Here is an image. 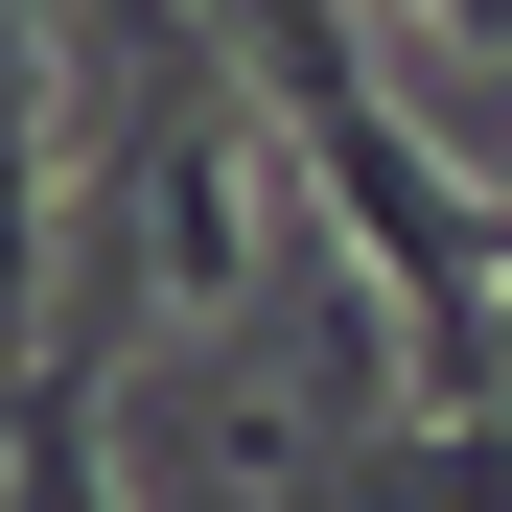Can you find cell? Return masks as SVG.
Instances as JSON below:
<instances>
[{"mask_svg": "<svg viewBox=\"0 0 512 512\" xmlns=\"http://www.w3.org/2000/svg\"><path fill=\"white\" fill-rule=\"evenodd\" d=\"M489 350H512V256H489Z\"/></svg>", "mask_w": 512, "mask_h": 512, "instance_id": "cell-3", "label": "cell"}, {"mask_svg": "<svg viewBox=\"0 0 512 512\" xmlns=\"http://www.w3.org/2000/svg\"><path fill=\"white\" fill-rule=\"evenodd\" d=\"M0 512H117V466H94V326L0 350Z\"/></svg>", "mask_w": 512, "mask_h": 512, "instance_id": "cell-1", "label": "cell"}, {"mask_svg": "<svg viewBox=\"0 0 512 512\" xmlns=\"http://www.w3.org/2000/svg\"><path fill=\"white\" fill-rule=\"evenodd\" d=\"M419 24H443V47H512V0H419Z\"/></svg>", "mask_w": 512, "mask_h": 512, "instance_id": "cell-2", "label": "cell"}]
</instances>
